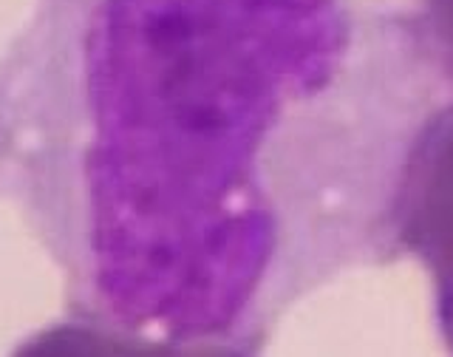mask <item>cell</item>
I'll return each mask as SVG.
<instances>
[{"mask_svg":"<svg viewBox=\"0 0 453 357\" xmlns=\"http://www.w3.org/2000/svg\"><path fill=\"white\" fill-rule=\"evenodd\" d=\"M419 6L439 54L453 71V0H419Z\"/></svg>","mask_w":453,"mask_h":357,"instance_id":"obj_3","label":"cell"},{"mask_svg":"<svg viewBox=\"0 0 453 357\" xmlns=\"http://www.w3.org/2000/svg\"><path fill=\"white\" fill-rule=\"evenodd\" d=\"M391 238L428 273L436 330L453 352V91L422 120L403 156Z\"/></svg>","mask_w":453,"mask_h":357,"instance_id":"obj_2","label":"cell"},{"mask_svg":"<svg viewBox=\"0 0 453 357\" xmlns=\"http://www.w3.org/2000/svg\"><path fill=\"white\" fill-rule=\"evenodd\" d=\"M4 80L9 165L85 330L252 349L394 247L403 156L453 71L419 0H54Z\"/></svg>","mask_w":453,"mask_h":357,"instance_id":"obj_1","label":"cell"}]
</instances>
